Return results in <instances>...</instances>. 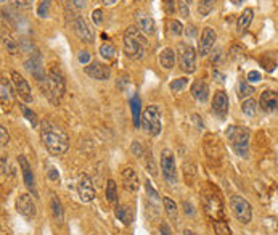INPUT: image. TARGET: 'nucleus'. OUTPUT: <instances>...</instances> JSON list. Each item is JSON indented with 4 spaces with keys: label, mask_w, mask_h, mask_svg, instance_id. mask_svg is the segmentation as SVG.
<instances>
[{
    "label": "nucleus",
    "mask_w": 278,
    "mask_h": 235,
    "mask_svg": "<svg viewBox=\"0 0 278 235\" xmlns=\"http://www.w3.org/2000/svg\"><path fill=\"white\" fill-rule=\"evenodd\" d=\"M40 139H42V143L48 150V153L53 157H62L69 148L68 134L48 119H44L40 123Z\"/></svg>",
    "instance_id": "nucleus-1"
},
{
    "label": "nucleus",
    "mask_w": 278,
    "mask_h": 235,
    "mask_svg": "<svg viewBox=\"0 0 278 235\" xmlns=\"http://www.w3.org/2000/svg\"><path fill=\"white\" fill-rule=\"evenodd\" d=\"M146 50V41L143 32L137 26H129L124 32V53L130 60L143 58Z\"/></svg>",
    "instance_id": "nucleus-2"
},
{
    "label": "nucleus",
    "mask_w": 278,
    "mask_h": 235,
    "mask_svg": "<svg viewBox=\"0 0 278 235\" xmlns=\"http://www.w3.org/2000/svg\"><path fill=\"white\" fill-rule=\"evenodd\" d=\"M64 91H66V84H64V76L62 69L57 64H52L47 73V82H45L44 94H47V97L53 103H57L64 95Z\"/></svg>",
    "instance_id": "nucleus-3"
},
{
    "label": "nucleus",
    "mask_w": 278,
    "mask_h": 235,
    "mask_svg": "<svg viewBox=\"0 0 278 235\" xmlns=\"http://www.w3.org/2000/svg\"><path fill=\"white\" fill-rule=\"evenodd\" d=\"M227 139L240 157H247V153H249V129L243 126H230L227 129Z\"/></svg>",
    "instance_id": "nucleus-4"
},
{
    "label": "nucleus",
    "mask_w": 278,
    "mask_h": 235,
    "mask_svg": "<svg viewBox=\"0 0 278 235\" xmlns=\"http://www.w3.org/2000/svg\"><path fill=\"white\" fill-rule=\"evenodd\" d=\"M140 127L143 129L146 134H150V136H159L161 134V111L158 107H154V105H151L143 111L141 114V123H140Z\"/></svg>",
    "instance_id": "nucleus-5"
},
{
    "label": "nucleus",
    "mask_w": 278,
    "mask_h": 235,
    "mask_svg": "<svg viewBox=\"0 0 278 235\" xmlns=\"http://www.w3.org/2000/svg\"><path fill=\"white\" fill-rule=\"evenodd\" d=\"M201 203H203L204 213L208 214V218H211L212 221H220L224 219V204H222L219 195L212 193V192H203L201 197Z\"/></svg>",
    "instance_id": "nucleus-6"
},
{
    "label": "nucleus",
    "mask_w": 278,
    "mask_h": 235,
    "mask_svg": "<svg viewBox=\"0 0 278 235\" xmlns=\"http://www.w3.org/2000/svg\"><path fill=\"white\" fill-rule=\"evenodd\" d=\"M177 57H179L180 69L186 74L196 71V50L188 44H179L177 47Z\"/></svg>",
    "instance_id": "nucleus-7"
},
{
    "label": "nucleus",
    "mask_w": 278,
    "mask_h": 235,
    "mask_svg": "<svg viewBox=\"0 0 278 235\" xmlns=\"http://www.w3.org/2000/svg\"><path fill=\"white\" fill-rule=\"evenodd\" d=\"M230 208L233 216L238 219L241 224H249L252 221V208L243 197L233 195V197L230 198Z\"/></svg>",
    "instance_id": "nucleus-8"
},
{
    "label": "nucleus",
    "mask_w": 278,
    "mask_h": 235,
    "mask_svg": "<svg viewBox=\"0 0 278 235\" xmlns=\"http://www.w3.org/2000/svg\"><path fill=\"white\" fill-rule=\"evenodd\" d=\"M161 171H163V176L169 184L177 182L175 158H174V153L170 152L169 148L163 150V153H161Z\"/></svg>",
    "instance_id": "nucleus-9"
},
{
    "label": "nucleus",
    "mask_w": 278,
    "mask_h": 235,
    "mask_svg": "<svg viewBox=\"0 0 278 235\" xmlns=\"http://www.w3.org/2000/svg\"><path fill=\"white\" fill-rule=\"evenodd\" d=\"M12 82H13L15 91H16L18 97L24 100L26 103H31L32 102V92H31V87H29L26 79H24L19 73L12 71Z\"/></svg>",
    "instance_id": "nucleus-10"
},
{
    "label": "nucleus",
    "mask_w": 278,
    "mask_h": 235,
    "mask_svg": "<svg viewBox=\"0 0 278 235\" xmlns=\"http://www.w3.org/2000/svg\"><path fill=\"white\" fill-rule=\"evenodd\" d=\"M216 39H217V34L212 28L206 26L201 32V37H200V44H198V53L200 57H206L208 53H211L212 47L216 44Z\"/></svg>",
    "instance_id": "nucleus-11"
},
{
    "label": "nucleus",
    "mask_w": 278,
    "mask_h": 235,
    "mask_svg": "<svg viewBox=\"0 0 278 235\" xmlns=\"http://www.w3.org/2000/svg\"><path fill=\"white\" fill-rule=\"evenodd\" d=\"M77 193H79V198L82 200L84 203H89L92 202L95 198V187H93V182L87 174H82L79 177V182H77Z\"/></svg>",
    "instance_id": "nucleus-12"
},
{
    "label": "nucleus",
    "mask_w": 278,
    "mask_h": 235,
    "mask_svg": "<svg viewBox=\"0 0 278 235\" xmlns=\"http://www.w3.org/2000/svg\"><path fill=\"white\" fill-rule=\"evenodd\" d=\"M73 29H74V34L82 42H85V44H92L93 42V31H92V28L89 26V23L85 21L82 16H77V18L74 19V21H73Z\"/></svg>",
    "instance_id": "nucleus-13"
},
{
    "label": "nucleus",
    "mask_w": 278,
    "mask_h": 235,
    "mask_svg": "<svg viewBox=\"0 0 278 235\" xmlns=\"http://www.w3.org/2000/svg\"><path fill=\"white\" fill-rule=\"evenodd\" d=\"M18 163H19V168H21V172H23L24 186H26L29 190H31L34 197H37V188H35V179H34L31 164H29V161L26 159V157H24V155H19V157H18Z\"/></svg>",
    "instance_id": "nucleus-14"
},
{
    "label": "nucleus",
    "mask_w": 278,
    "mask_h": 235,
    "mask_svg": "<svg viewBox=\"0 0 278 235\" xmlns=\"http://www.w3.org/2000/svg\"><path fill=\"white\" fill-rule=\"evenodd\" d=\"M16 211L24 218H34L35 216V203L29 193H21L16 198Z\"/></svg>",
    "instance_id": "nucleus-15"
},
{
    "label": "nucleus",
    "mask_w": 278,
    "mask_h": 235,
    "mask_svg": "<svg viewBox=\"0 0 278 235\" xmlns=\"http://www.w3.org/2000/svg\"><path fill=\"white\" fill-rule=\"evenodd\" d=\"M259 107L265 113H275L278 111V92L275 91H264L261 94Z\"/></svg>",
    "instance_id": "nucleus-16"
},
{
    "label": "nucleus",
    "mask_w": 278,
    "mask_h": 235,
    "mask_svg": "<svg viewBox=\"0 0 278 235\" xmlns=\"http://www.w3.org/2000/svg\"><path fill=\"white\" fill-rule=\"evenodd\" d=\"M229 95L224 91H217L214 98H212V111H214L219 118H224L229 113Z\"/></svg>",
    "instance_id": "nucleus-17"
},
{
    "label": "nucleus",
    "mask_w": 278,
    "mask_h": 235,
    "mask_svg": "<svg viewBox=\"0 0 278 235\" xmlns=\"http://www.w3.org/2000/svg\"><path fill=\"white\" fill-rule=\"evenodd\" d=\"M135 24H137V28L145 34V36H151V34H154V31H156L154 19L143 12L135 13Z\"/></svg>",
    "instance_id": "nucleus-18"
},
{
    "label": "nucleus",
    "mask_w": 278,
    "mask_h": 235,
    "mask_svg": "<svg viewBox=\"0 0 278 235\" xmlns=\"http://www.w3.org/2000/svg\"><path fill=\"white\" fill-rule=\"evenodd\" d=\"M85 74L90 76L92 79H97V81H106L111 76V69L108 66H105L102 63H90L89 66H85Z\"/></svg>",
    "instance_id": "nucleus-19"
},
{
    "label": "nucleus",
    "mask_w": 278,
    "mask_h": 235,
    "mask_svg": "<svg viewBox=\"0 0 278 235\" xmlns=\"http://www.w3.org/2000/svg\"><path fill=\"white\" fill-rule=\"evenodd\" d=\"M123 182L125 190H129V192H137L140 187L139 176L132 168H125L123 171Z\"/></svg>",
    "instance_id": "nucleus-20"
},
{
    "label": "nucleus",
    "mask_w": 278,
    "mask_h": 235,
    "mask_svg": "<svg viewBox=\"0 0 278 235\" xmlns=\"http://www.w3.org/2000/svg\"><path fill=\"white\" fill-rule=\"evenodd\" d=\"M191 95H193V98H196L198 102H208L209 98V87L208 84H206L204 81H201V79H198V81L193 82V86H191L190 89Z\"/></svg>",
    "instance_id": "nucleus-21"
},
{
    "label": "nucleus",
    "mask_w": 278,
    "mask_h": 235,
    "mask_svg": "<svg viewBox=\"0 0 278 235\" xmlns=\"http://www.w3.org/2000/svg\"><path fill=\"white\" fill-rule=\"evenodd\" d=\"M252 18H254V12H252V8L243 10V13H241L240 18H238V23H236V31H238L240 34H243L246 29L251 26Z\"/></svg>",
    "instance_id": "nucleus-22"
},
{
    "label": "nucleus",
    "mask_w": 278,
    "mask_h": 235,
    "mask_svg": "<svg viewBox=\"0 0 278 235\" xmlns=\"http://www.w3.org/2000/svg\"><path fill=\"white\" fill-rule=\"evenodd\" d=\"M159 63L164 69H172L175 64V52L174 48L166 47L159 55Z\"/></svg>",
    "instance_id": "nucleus-23"
},
{
    "label": "nucleus",
    "mask_w": 278,
    "mask_h": 235,
    "mask_svg": "<svg viewBox=\"0 0 278 235\" xmlns=\"http://www.w3.org/2000/svg\"><path fill=\"white\" fill-rule=\"evenodd\" d=\"M114 214H116V218H118L121 222L125 224V226L130 224V221H132V213H130V209L127 206H121V204H116Z\"/></svg>",
    "instance_id": "nucleus-24"
},
{
    "label": "nucleus",
    "mask_w": 278,
    "mask_h": 235,
    "mask_svg": "<svg viewBox=\"0 0 278 235\" xmlns=\"http://www.w3.org/2000/svg\"><path fill=\"white\" fill-rule=\"evenodd\" d=\"M106 200L111 204H118V187H116V182L113 179H109L108 184H106Z\"/></svg>",
    "instance_id": "nucleus-25"
},
{
    "label": "nucleus",
    "mask_w": 278,
    "mask_h": 235,
    "mask_svg": "<svg viewBox=\"0 0 278 235\" xmlns=\"http://www.w3.org/2000/svg\"><path fill=\"white\" fill-rule=\"evenodd\" d=\"M130 105H132L134 124H135V127H140V123H141V114H140V98H139V95H134L132 100H130Z\"/></svg>",
    "instance_id": "nucleus-26"
},
{
    "label": "nucleus",
    "mask_w": 278,
    "mask_h": 235,
    "mask_svg": "<svg viewBox=\"0 0 278 235\" xmlns=\"http://www.w3.org/2000/svg\"><path fill=\"white\" fill-rule=\"evenodd\" d=\"M163 203H164L166 214L169 216V219H172V221H177V219H179V213H177V204H175L170 198H168V197L163 198Z\"/></svg>",
    "instance_id": "nucleus-27"
},
{
    "label": "nucleus",
    "mask_w": 278,
    "mask_h": 235,
    "mask_svg": "<svg viewBox=\"0 0 278 235\" xmlns=\"http://www.w3.org/2000/svg\"><path fill=\"white\" fill-rule=\"evenodd\" d=\"M0 91H2V105H8L12 102V89H10V84L5 78H2V81H0Z\"/></svg>",
    "instance_id": "nucleus-28"
},
{
    "label": "nucleus",
    "mask_w": 278,
    "mask_h": 235,
    "mask_svg": "<svg viewBox=\"0 0 278 235\" xmlns=\"http://www.w3.org/2000/svg\"><path fill=\"white\" fill-rule=\"evenodd\" d=\"M252 94H254V87L249 86V84L245 82V81L238 82V86H236V95H238V98L251 97Z\"/></svg>",
    "instance_id": "nucleus-29"
},
{
    "label": "nucleus",
    "mask_w": 278,
    "mask_h": 235,
    "mask_svg": "<svg viewBox=\"0 0 278 235\" xmlns=\"http://www.w3.org/2000/svg\"><path fill=\"white\" fill-rule=\"evenodd\" d=\"M52 213H53V218L57 222H63V208H62V203H60V200L57 197H52Z\"/></svg>",
    "instance_id": "nucleus-30"
},
{
    "label": "nucleus",
    "mask_w": 278,
    "mask_h": 235,
    "mask_svg": "<svg viewBox=\"0 0 278 235\" xmlns=\"http://www.w3.org/2000/svg\"><path fill=\"white\" fill-rule=\"evenodd\" d=\"M241 110L246 116H254L256 111H257V102L252 98H246L243 100V105H241Z\"/></svg>",
    "instance_id": "nucleus-31"
},
{
    "label": "nucleus",
    "mask_w": 278,
    "mask_h": 235,
    "mask_svg": "<svg viewBox=\"0 0 278 235\" xmlns=\"http://www.w3.org/2000/svg\"><path fill=\"white\" fill-rule=\"evenodd\" d=\"M229 55H230L232 62H243L245 57H246V52L241 46H232Z\"/></svg>",
    "instance_id": "nucleus-32"
},
{
    "label": "nucleus",
    "mask_w": 278,
    "mask_h": 235,
    "mask_svg": "<svg viewBox=\"0 0 278 235\" xmlns=\"http://www.w3.org/2000/svg\"><path fill=\"white\" fill-rule=\"evenodd\" d=\"M100 55L105 58V60H113L116 57V47L114 44L111 42H105L102 47H100Z\"/></svg>",
    "instance_id": "nucleus-33"
},
{
    "label": "nucleus",
    "mask_w": 278,
    "mask_h": 235,
    "mask_svg": "<svg viewBox=\"0 0 278 235\" xmlns=\"http://www.w3.org/2000/svg\"><path fill=\"white\" fill-rule=\"evenodd\" d=\"M214 5H216V0H200L198 13L201 16H208V15L212 12V8H214Z\"/></svg>",
    "instance_id": "nucleus-34"
},
{
    "label": "nucleus",
    "mask_w": 278,
    "mask_h": 235,
    "mask_svg": "<svg viewBox=\"0 0 278 235\" xmlns=\"http://www.w3.org/2000/svg\"><path fill=\"white\" fill-rule=\"evenodd\" d=\"M212 226H214V231L217 235H232V231L229 227V224L225 222V219H220V221H212Z\"/></svg>",
    "instance_id": "nucleus-35"
},
{
    "label": "nucleus",
    "mask_w": 278,
    "mask_h": 235,
    "mask_svg": "<svg viewBox=\"0 0 278 235\" xmlns=\"http://www.w3.org/2000/svg\"><path fill=\"white\" fill-rule=\"evenodd\" d=\"M50 7H52V0H40L37 5V16L47 18L50 15Z\"/></svg>",
    "instance_id": "nucleus-36"
},
{
    "label": "nucleus",
    "mask_w": 278,
    "mask_h": 235,
    "mask_svg": "<svg viewBox=\"0 0 278 235\" xmlns=\"http://www.w3.org/2000/svg\"><path fill=\"white\" fill-rule=\"evenodd\" d=\"M186 84H188V78H179V79H174V81L169 84V87L172 92H180L182 89L186 87Z\"/></svg>",
    "instance_id": "nucleus-37"
},
{
    "label": "nucleus",
    "mask_w": 278,
    "mask_h": 235,
    "mask_svg": "<svg viewBox=\"0 0 278 235\" xmlns=\"http://www.w3.org/2000/svg\"><path fill=\"white\" fill-rule=\"evenodd\" d=\"M19 108H21L24 118H26L32 126H37V116H35V113L32 111V110H29L28 107H24V105H19Z\"/></svg>",
    "instance_id": "nucleus-38"
},
{
    "label": "nucleus",
    "mask_w": 278,
    "mask_h": 235,
    "mask_svg": "<svg viewBox=\"0 0 278 235\" xmlns=\"http://www.w3.org/2000/svg\"><path fill=\"white\" fill-rule=\"evenodd\" d=\"M177 7H179V12L184 18L190 16V3H186L185 0H179V2H177Z\"/></svg>",
    "instance_id": "nucleus-39"
},
{
    "label": "nucleus",
    "mask_w": 278,
    "mask_h": 235,
    "mask_svg": "<svg viewBox=\"0 0 278 235\" xmlns=\"http://www.w3.org/2000/svg\"><path fill=\"white\" fill-rule=\"evenodd\" d=\"M170 32H172L174 36H180V34L184 32V24L177 21V19H172V21H170Z\"/></svg>",
    "instance_id": "nucleus-40"
},
{
    "label": "nucleus",
    "mask_w": 278,
    "mask_h": 235,
    "mask_svg": "<svg viewBox=\"0 0 278 235\" xmlns=\"http://www.w3.org/2000/svg\"><path fill=\"white\" fill-rule=\"evenodd\" d=\"M92 21L97 24V26H100V24H102V21H103V12H102L100 8L93 10V12H92Z\"/></svg>",
    "instance_id": "nucleus-41"
},
{
    "label": "nucleus",
    "mask_w": 278,
    "mask_h": 235,
    "mask_svg": "<svg viewBox=\"0 0 278 235\" xmlns=\"http://www.w3.org/2000/svg\"><path fill=\"white\" fill-rule=\"evenodd\" d=\"M34 0H12V3L16 8H29L32 5Z\"/></svg>",
    "instance_id": "nucleus-42"
},
{
    "label": "nucleus",
    "mask_w": 278,
    "mask_h": 235,
    "mask_svg": "<svg viewBox=\"0 0 278 235\" xmlns=\"http://www.w3.org/2000/svg\"><path fill=\"white\" fill-rule=\"evenodd\" d=\"M262 79V76H261V73L259 71H249L247 73V82H259Z\"/></svg>",
    "instance_id": "nucleus-43"
},
{
    "label": "nucleus",
    "mask_w": 278,
    "mask_h": 235,
    "mask_svg": "<svg viewBox=\"0 0 278 235\" xmlns=\"http://www.w3.org/2000/svg\"><path fill=\"white\" fill-rule=\"evenodd\" d=\"M10 141V136H8V131L5 129V126L0 127V142H2V147H5V145L8 143Z\"/></svg>",
    "instance_id": "nucleus-44"
},
{
    "label": "nucleus",
    "mask_w": 278,
    "mask_h": 235,
    "mask_svg": "<svg viewBox=\"0 0 278 235\" xmlns=\"http://www.w3.org/2000/svg\"><path fill=\"white\" fill-rule=\"evenodd\" d=\"M77 60H79V63L87 64V63L90 62V53H89V52H85V50H82V52H79Z\"/></svg>",
    "instance_id": "nucleus-45"
},
{
    "label": "nucleus",
    "mask_w": 278,
    "mask_h": 235,
    "mask_svg": "<svg viewBox=\"0 0 278 235\" xmlns=\"http://www.w3.org/2000/svg\"><path fill=\"white\" fill-rule=\"evenodd\" d=\"M212 78H214L216 82H219V84H224V82L227 81L225 74H222L220 71H217V69H214V71H212Z\"/></svg>",
    "instance_id": "nucleus-46"
},
{
    "label": "nucleus",
    "mask_w": 278,
    "mask_h": 235,
    "mask_svg": "<svg viewBox=\"0 0 278 235\" xmlns=\"http://www.w3.org/2000/svg\"><path fill=\"white\" fill-rule=\"evenodd\" d=\"M159 235H172V231H170V227H169L166 222L161 224V227H159Z\"/></svg>",
    "instance_id": "nucleus-47"
},
{
    "label": "nucleus",
    "mask_w": 278,
    "mask_h": 235,
    "mask_svg": "<svg viewBox=\"0 0 278 235\" xmlns=\"http://www.w3.org/2000/svg\"><path fill=\"white\" fill-rule=\"evenodd\" d=\"M48 177L52 179L53 182H58L60 181V176H58V172H57V169H55V168H50L48 169Z\"/></svg>",
    "instance_id": "nucleus-48"
},
{
    "label": "nucleus",
    "mask_w": 278,
    "mask_h": 235,
    "mask_svg": "<svg viewBox=\"0 0 278 235\" xmlns=\"http://www.w3.org/2000/svg\"><path fill=\"white\" fill-rule=\"evenodd\" d=\"M164 7H166V12L172 13L174 12V0H164Z\"/></svg>",
    "instance_id": "nucleus-49"
},
{
    "label": "nucleus",
    "mask_w": 278,
    "mask_h": 235,
    "mask_svg": "<svg viewBox=\"0 0 278 235\" xmlns=\"http://www.w3.org/2000/svg\"><path fill=\"white\" fill-rule=\"evenodd\" d=\"M73 3H74L77 8H80V10L87 7V0H73Z\"/></svg>",
    "instance_id": "nucleus-50"
},
{
    "label": "nucleus",
    "mask_w": 278,
    "mask_h": 235,
    "mask_svg": "<svg viewBox=\"0 0 278 235\" xmlns=\"http://www.w3.org/2000/svg\"><path fill=\"white\" fill-rule=\"evenodd\" d=\"M102 2H103L105 7H113V5H116L118 0H102Z\"/></svg>",
    "instance_id": "nucleus-51"
},
{
    "label": "nucleus",
    "mask_w": 278,
    "mask_h": 235,
    "mask_svg": "<svg viewBox=\"0 0 278 235\" xmlns=\"http://www.w3.org/2000/svg\"><path fill=\"white\" fill-rule=\"evenodd\" d=\"M222 57V50H216L214 52V57H212V62H217Z\"/></svg>",
    "instance_id": "nucleus-52"
},
{
    "label": "nucleus",
    "mask_w": 278,
    "mask_h": 235,
    "mask_svg": "<svg viewBox=\"0 0 278 235\" xmlns=\"http://www.w3.org/2000/svg\"><path fill=\"white\" fill-rule=\"evenodd\" d=\"M7 172V166H5V157H2V174Z\"/></svg>",
    "instance_id": "nucleus-53"
},
{
    "label": "nucleus",
    "mask_w": 278,
    "mask_h": 235,
    "mask_svg": "<svg viewBox=\"0 0 278 235\" xmlns=\"http://www.w3.org/2000/svg\"><path fill=\"white\" fill-rule=\"evenodd\" d=\"M184 235H196L193 231H190V229H186V231H184Z\"/></svg>",
    "instance_id": "nucleus-54"
},
{
    "label": "nucleus",
    "mask_w": 278,
    "mask_h": 235,
    "mask_svg": "<svg viewBox=\"0 0 278 235\" xmlns=\"http://www.w3.org/2000/svg\"><path fill=\"white\" fill-rule=\"evenodd\" d=\"M235 3H236V5H240V3H243V0H235Z\"/></svg>",
    "instance_id": "nucleus-55"
},
{
    "label": "nucleus",
    "mask_w": 278,
    "mask_h": 235,
    "mask_svg": "<svg viewBox=\"0 0 278 235\" xmlns=\"http://www.w3.org/2000/svg\"><path fill=\"white\" fill-rule=\"evenodd\" d=\"M185 2H186V3H191V0H185Z\"/></svg>",
    "instance_id": "nucleus-56"
},
{
    "label": "nucleus",
    "mask_w": 278,
    "mask_h": 235,
    "mask_svg": "<svg viewBox=\"0 0 278 235\" xmlns=\"http://www.w3.org/2000/svg\"><path fill=\"white\" fill-rule=\"evenodd\" d=\"M275 235H278V232H277V234H275Z\"/></svg>",
    "instance_id": "nucleus-57"
},
{
    "label": "nucleus",
    "mask_w": 278,
    "mask_h": 235,
    "mask_svg": "<svg viewBox=\"0 0 278 235\" xmlns=\"http://www.w3.org/2000/svg\"><path fill=\"white\" fill-rule=\"evenodd\" d=\"M2 2H5V0H2Z\"/></svg>",
    "instance_id": "nucleus-58"
}]
</instances>
